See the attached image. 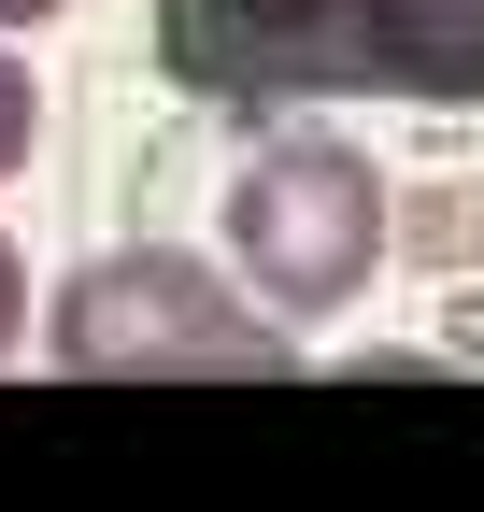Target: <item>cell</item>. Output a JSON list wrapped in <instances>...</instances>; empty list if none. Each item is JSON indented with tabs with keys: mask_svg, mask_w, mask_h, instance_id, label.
<instances>
[{
	"mask_svg": "<svg viewBox=\"0 0 484 512\" xmlns=\"http://www.w3.org/2000/svg\"><path fill=\"white\" fill-rule=\"evenodd\" d=\"M43 356L86 370V384H129V370H285L299 328L257 313L242 271H214L186 242H114V256H86L43 299Z\"/></svg>",
	"mask_w": 484,
	"mask_h": 512,
	"instance_id": "cell-1",
	"label": "cell"
},
{
	"mask_svg": "<svg viewBox=\"0 0 484 512\" xmlns=\"http://www.w3.org/2000/svg\"><path fill=\"white\" fill-rule=\"evenodd\" d=\"M385 256V171L328 143V128H285V143H257L228 171V271L257 313H285V328H328V313L371 285Z\"/></svg>",
	"mask_w": 484,
	"mask_h": 512,
	"instance_id": "cell-2",
	"label": "cell"
},
{
	"mask_svg": "<svg viewBox=\"0 0 484 512\" xmlns=\"http://www.w3.org/2000/svg\"><path fill=\"white\" fill-rule=\"evenodd\" d=\"M29 143H43V86H29V57L0 43V185L29 171Z\"/></svg>",
	"mask_w": 484,
	"mask_h": 512,
	"instance_id": "cell-3",
	"label": "cell"
},
{
	"mask_svg": "<svg viewBox=\"0 0 484 512\" xmlns=\"http://www.w3.org/2000/svg\"><path fill=\"white\" fill-rule=\"evenodd\" d=\"M15 342H29V256L0 242V356H15Z\"/></svg>",
	"mask_w": 484,
	"mask_h": 512,
	"instance_id": "cell-4",
	"label": "cell"
},
{
	"mask_svg": "<svg viewBox=\"0 0 484 512\" xmlns=\"http://www.w3.org/2000/svg\"><path fill=\"white\" fill-rule=\"evenodd\" d=\"M43 15H72V0H0V29H43Z\"/></svg>",
	"mask_w": 484,
	"mask_h": 512,
	"instance_id": "cell-5",
	"label": "cell"
}]
</instances>
